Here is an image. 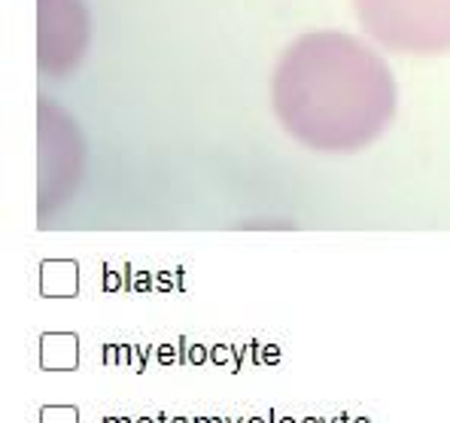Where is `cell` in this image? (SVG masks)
Wrapping results in <instances>:
<instances>
[{"label": "cell", "instance_id": "obj_1", "mask_svg": "<svg viewBox=\"0 0 450 423\" xmlns=\"http://www.w3.org/2000/svg\"><path fill=\"white\" fill-rule=\"evenodd\" d=\"M271 107L301 146L359 153L393 125L398 88L386 58L365 40L344 31H311L277 58Z\"/></svg>", "mask_w": 450, "mask_h": 423}, {"label": "cell", "instance_id": "obj_2", "mask_svg": "<svg viewBox=\"0 0 450 423\" xmlns=\"http://www.w3.org/2000/svg\"><path fill=\"white\" fill-rule=\"evenodd\" d=\"M362 31L398 55L450 52V0H353Z\"/></svg>", "mask_w": 450, "mask_h": 423}]
</instances>
